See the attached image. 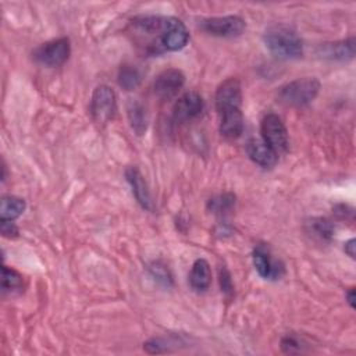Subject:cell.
I'll return each mask as SVG.
<instances>
[{
  "mask_svg": "<svg viewBox=\"0 0 356 356\" xmlns=\"http://www.w3.org/2000/svg\"><path fill=\"white\" fill-rule=\"evenodd\" d=\"M142 71L132 64H122L118 70V85L125 90L136 89L142 82Z\"/></svg>",
  "mask_w": 356,
  "mask_h": 356,
  "instance_id": "cell-19",
  "label": "cell"
},
{
  "mask_svg": "<svg viewBox=\"0 0 356 356\" xmlns=\"http://www.w3.org/2000/svg\"><path fill=\"white\" fill-rule=\"evenodd\" d=\"M253 264L259 275L266 280H280L285 273L284 264L271 257L270 250L264 243H259L254 248Z\"/></svg>",
  "mask_w": 356,
  "mask_h": 356,
  "instance_id": "cell-10",
  "label": "cell"
},
{
  "mask_svg": "<svg viewBox=\"0 0 356 356\" xmlns=\"http://www.w3.org/2000/svg\"><path fill=\"white\" fill-rule=\"evenodd\" d=\"M355 248H356V239L355 238H352L348 242H345V246H343L345 253H348V256H350L352 259H355V254H356Z\"/></svg>",
  "mask_w": 356,
  "mask_h": 356,
  "instance_id": "cell-27",
  "label": "cell"
},
{
  "mask_svg": "<svg viewBox=\"0 0 356 356\" xmlns=\"http://www.w3.org/2000/svg\"><path fill=\"white\" fill-rule=\"evenodd\" d=\"M117 99L114 90L107 85H99L92 93L90 114L97 124H106L115 115Z\"/></svg>",
  "mask_w": 356,
  "mask_h": 356,
  "instance_id": "cell-6",
  "label": "cell"
},
{
  "mask_svg": "<svg viewBox=\"0 0 356 356\" xmlns=\"http://www.w3.org/2000/svg\"><path fill=\"white\" fill-rule=\"evenodd\" d=\"M306 228L309 234H312L313 236L321 241H330L334 235V225L327 218H321V217L312 218L309 222H306Z\"/></svg>",
  "mask_w": 356,
  "mask_h": 356,
  "instance_id": "cell-20",
  "label": "cell"
},
{
  "mask_svg": "<svg viewBox=\"0 0 356 356\" xmlns=\"http://www.w3.org/2000/svg\"><path fill=\"white\" fill-rule=\"evenodd\" d=\"M22 288V275L11 267L3 266L1 271V289L3 292H14Z\"/></svg>",
  "mask_w": 356,
  "mask_h": 356,
  "instance_id": "cell-22",
  "label": "cell"
},
{
  "mask_svg": "<svg viewBox=\"0 0 356 356\" xmlns=\"http://www.w3.org/2000/svg\"><path fill=\"white\" fill-rule=\"evenodd\" d=\"M246 153L249 159L263 168H271L278 160V154L261 139H250L246 143Z\"/></svg>",
  "mask_w": 356,
  "mask_h": 356,
  "instance_id": "cell-13",
  "label": "cell"
},
{
  "mask_svg": "<svg viewBox=\"0 0 356 356\" xmlns=\"http://www.w3.org/2000/svg\"><path fill=\"white\" fill-rule=\"evenodd\" d=\"M125 177L128 184L132 188V193L136 197L138 203L146 209V210H152V196H150V191L149 186L142 175V172L136 168V167H128L125 170Z\"/></svg>",
  "mask_w": 356,
  "mask_h": 356,
  "instance_id": "cell-14",
  "label": "cell"
},
{
  "mask_svg": "<svg viewBox=\"0 0 356 356\" xmlns=\"http://www.w3.org/2000/svg\"><path fill=\"white\" fill-rule=\"evenodd\" d=\"M220 134L227 139H236L243 132V114L241 108L225 110L218 114Z\"/></svg>",
  "mask_w": 356,
  "mask_h": 356,
  "instance_id": "cell-15",
  "label": "cell"
},
{
  "mask_svg": "<svg viewBox=\"0 0 356 356\" xmlns=\"http://www.w3.org/2000/svg\"><path fill=\"white\" fill-rule=\"evenodd\" d=\"M204 108V102L202 96L196 92L184 93L172 107V120L175 122H188L195 120L202 114Z\"/></svg>",
  "mask_w": 356,
  "mask_h": 356,
  "instance_id": "cell-9",
  "label": "cell"
},
{
  "mask_svg": "<svg viewBox=\"0 0 356 356\" xmlns=\"http://www.w3.org/2000/svg\"><path fill=\"white\" fill-rule=\"evenodd\" d=\"M217 113L231 108H241L242 104V85L238 78H227L216 89L214 96Z\"/></svg>",
  "mask_w": 356,
  "mask_h": 356,
  "instance_id": "cell-8",
  "label": "cell"
},
{
  "mask_svg": "<svg viewBox=\"0 0 356 356\" xmlns=\"http://www.w3.org/2000/svg\"><path fill=\"white\" fill-rule=\"evenodd\" d=\"M235 206V195L232 193H222L216 197H211L207 202V209L214 214H225L232 210Z\"/></svg>",
  "mask_w": 356,
  "mask_h": 356,
  "instance_id": "cell-21",
  "label": "cell"
},
{
  "mask_svg": "<svg viewBox=\"0 0 356 356\" xmlns=\"http://www.w3.org/2000/svg\"><path fill=\"white\" fill-rule=\"evenodd\" d=\"M261 140L267 143L277 154L285 153L289 147V138L288 131L282 120L274 114L268 113L264 115L260 124Z\"/></svg>",
  "mask_w": 356,
  "mask_h": 356,
  "instance_id": "cell-5",
  "label": "cell"
},
{
  "mask_svg": "<svg viewBox=\"0 0 356 356\" xmlns=\"http://www.w3.org/2000/svg\"><path fill=\"white\" fill-rule=\"evenodd\" d=\"M184 83V72L178 68H168L156 76L153 82V90L154 95L160 99H171L182 89Z\"/></svg>",
  "mask_w": 356,
  "mask_h": 356,
  "instance_id": "cell-11",
  "label": "cell"
},
{
  "mask_svg": "<svg viewBox=\"0 0 356 356\" xmlns=\"http://www.w3.org/2000/svg\"><path fill=\"white\" fill-rule=\"evenodd\" d=\"M26 209L24 199L13 195H6L0 200V220H15Z\"/></svg>",
  "mask_w": 356,
  "mask_h": 356,
  "instance_id": "cell-18",
  "label": "cell"
},
{
  "mask_svg": "<svg viewBox=\"0 0 356 356\" xmlns=\"http://www.w3.org/2000/svg\"><path fill=\"white\" fill-rule=\"evenodd\" d=\"M127 117L134 132L140 136L147 129V114L145 106L135 99H131L127 104Z\"/></svg>",
  "mask_w": 356,
  "mask_h": 356,
  "instance_id": "cell-17",
  "label": "cell"
},
{
  "mask_svg": "<svg viewBox=\"0 0 356 356\" xmlns=\"http://www.w3.org/2000/svg\"><path fill=\"white\" fill-rule=\"evenodd\" d=\"M71 54V43L68 38H58L39 44L32 51V58L44 67H60Z\"/></svg>",
  "mask_w": 356,
  "mask_h": 356,
  "instance_id": "cell-4",
  "label": "cell"
},
{
  "mask_svg": "<svg viewBox=\"0 0 356 356\" xmlns=\"http://www.w3.org/2000/svg\"><path fill=\"white\" fill-rule=\"evenodd\" d=\"M200 26L204 32L220 36V38H234L242 35L246 28L245 19L238 15H225V17H213L206 18L200 22Z\"/></svg>",
  "mask_w": 356,
  "mask_h": 356,
  "instance_id": "cell-7",
  "label": "cell"
},
{
  "mask_svg": "<svg viewBox=\"0 0 356 356\" xmlns=\"http://www.w3.org/2000/svg\"><path fill=\"white\" fill-rule=\"evenodd\" d=\"M168 22L170 17L163 15H146L134 18L129 25V33L134 43L145 54L154 56L165 51L164 42Z\"/></svg>",
  "mask_w": 356,
  "mask_h": 356,
  "instance_id": "cell-1",
  "label": "cell"
},
{
  "mask_svg": "<svg viewBox=\"0 0 356 356\" xmlns=\"http://www.w3.org/2000/svg\"><path fill=\"white\" fill-rule=\"evenodd\" d=\"M317 56L331 61H348L355 57V38L323 43L317 47Z\"/></svg>",
  "mask_w": 356,
  "mask_h": 356,
  "instance_id": "cell-12",
  "label": "cell"
},
{
  "mask_svg": "<svg viewBox=\"0 0 356 356\" xmlns=\"http://www.w3.org/2000/svg\"><path fill=\"white\" fill-rule=\"evenodd\" d=\"M149 273L159 284L167 288L172 285V275L167 268V266L163 264L161 261H153L152 264H149Z\"/></svg>",
  "mask_w": 356,
  "mask_h": 356,
  "instance_id": "cell-23",
  "label": "cell"
},
{
  "mask_svg": "<svg viewBox=\"0 0 356 356\" xmlns=\"http://www.w3.org/2000/svg\"><path fill=\"white\" fill-rule=\"evenodd\" d=\"M0 231H1V235L6 236V238H17L19 231H18V227L15 225L14 220H0Z\"/></svg>",
  "mask_w": 356,
  "mask_h": 356,
  "instance_id": "cell-25",
  "label": "cell"
},
{
  "mask_svg": "<svg viewBox=\"0 0 356 356\" xmlns=\"http://www.w3.org/2000/svg\"><path fill=\"white\" fill-rule=\"evenodd\" d=\"M266 47L280 58H298L303 53V43L298 33L286 26H273L263 36Z\"/></svg>",
  "mask_w": 356,
  "mask_h": 356,
  "instance_id": "cell-2",
  "label": "cell"
},
{
  "mask_svg": "<svg viewBox=\"0 0 356 356\" xmlns=\"http://www.w3.org/2000/svg\"><path fill=\"white\" fill-rule=\"evenodd\" d=\"M320 88L321 83L316 78H299L278 89V100L289 107H303L316 99Z\"/></svg>",
  "mask_w": 356,
  "mask_h": 356,
  "instance_id": "cell-3",
  "label": "cell"
},
{
  "mask_svg": "<svg viewBox=\"0 0 356 356\" xmlns=\"http://www.w3.org/2000/svg\"><path fill=\"white\" fill-rule=\"evenodd\" d=\"M346 300L352 309H355V300H356V291L355 288H349L346 292Z\"/></svg>",
  "mask_w": 356,
  "mask_h": 356,
  "instance_id": "cell-28",
  "label": "cell"
},
{
  "mask_svg": "<svg viewBox=\"0 0 356 356\" xmlns=\"http://www.w3.org/2000/svg\"><path fill=\"white\" fill-rule=\"evenodd\" d=\"M191 286L197 292H204L209 289L211 284V268L207 260L197 259L192 264L191 274H189Z\"/></svg>",
  "mask_w": 356,
  "mask_h": 356,
  "instance_id": "cell-16",
  "label": "cell"
},
{
  "mask_svg": "<svg viewBox=\"0 0 356 356\" xmlns=\"http://www.w3.org/2000/svg\"><path fill=\"white\" fill-rule=\"evenodd\" d=\"M281 348L285 353H295L300 350V342L293 335H285L281 339Z\"/></svg>",
  "mask_w": 356,
  "mask_h": 356,
  "instance_id": "cell-26",
  "label": "cell"
},
{
  "mask_svg": "<svg viewBox=\"0 0 356 356\" xmlns=\"http://www.w3.org/2000/svg\"><path fill=\"white\" fill-rule=\"evenodd\" d=\"M218 281H220V288L221 292H224L227 296H231L234 293V285H232V280H231V274L229 271L221 266L220 271H218Z\"/></svg>",
  "mask_w": 356,
  "mask_h": 356,
  "instance_id": "cell-24",
  "label": "cell"
}]
</instances>
